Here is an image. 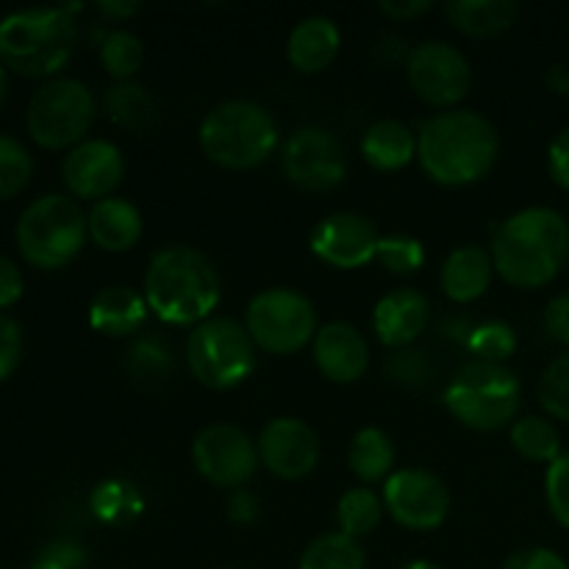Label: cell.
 <instances>
[{"label": "cell", "instance_id": "cell-49", "mask_svg": "<svg viewBox=\"0 0 569 569\" xmlns=\"http://www.w3.org/2000/svg\"><path fill=\"white\" fill-rule=\"evenodd\" d=\"M548 83L556 89V92H569V67L565 64L553 67L548 76Z\"/></svg>", "mask_w": 569, "mask_h": 569}, {"label": "cell", "instance_id": "cell-21", "mask_svg": "<svg viewBox=\"0 0 569 569\" xmlns=\"http://www.w3.org/2000/svg\"><path fill=\"white\" fill-rule=\"evenodd\" d=\"M339 44H342V37H339V28L333 26V20L306 17L289 33L287 56L295 70L311 76V72H322L326 67H331V61L339 53Z\"/></svg>", "mask_w": 569, "mask_h": 569}, {"label": "cell", "instance_id": "cell-30", "mask_svg": "<svg viewBox=\"0 0 569 569\" xmlns=\"http://www.w3.org/2000/svg\"><path fill=\"white\" fill-rule=\"evenodd\" d=\"M511 445L517 448V453L531 461H550L553 465L561 456L559 431L545 417H522V420H517L515 428H511Z\"/></svg>", "mask_w": 569, "mask_h": 569}, {"label": "cell", "instance_id": "cell-44", "mask_svg": "<svg viewBox=\"0 0 569 569\" xmlns=\"http://www.w3.org/2000/svg\"><path fill=\"white\" fill-rule=\"evenodd\" d=\"M22 295V272L11 259L0 256V309H9Z\"/></svg>", "mask_w": 569, "mask_h": 569}, {"label": "cell", "instance_id": "cell-35", "mask_svg": "<svg viewBox=\"0 0 569 569\" xmlns=\"http://www.w3.org/2000/svg\"><path fill=\"white\" fill-rule=\"evenodd\" d=\"M467 348L476 356V361L503 365V361L517 350V333L515 328L506 326V322H487V326H478L476 331H472Z\"/></svg>", "mask_w": 569, "mask_h": 569}, {"label": "cell", "instance_id": "cell-28", "mask_svg": "<svg viewBox=\"0 0 569 569\" xmlns=\"http://www.w3.org/2000/svg\"><path fill=\"white\" fill-rule=\"evenodd\" d=\"M106 111L117 126L128 131H144L156 120V103L150 92L139 83L122 81L106 92Z\"/></svg>", "mask_w": 569, "mask_h": 569}, {"label": "cell", "instance_id": "cell-31", "mask_svg": "<svg viewBox=\"0 0 569 569\" xmlns=\"http://www.w3.org/2000/svg\"><path fill=\"white\" fill-rule=\"evenodd\" d=\"M381 500L376 498V492L370 489H350L339 498L337 506V520L342 533L359 539L367 533L376 531V526L381 522Z\"/></svg>", "mask_w": 569, "mask_h": 569}, {"label": "cell", "instance_id": "cell-25", "mask_svg": "<svg viewBox=\"0 0 569 569\" xmlns=\"http://www.w3.org/2000/svg\"><path fill=\"white\" fill-rule=\"evenodd\" d=\"M445 14L467 37H498L517 20V3L511 0H453L445 6Z\"/></svg>", "mask_w": 569, "mask_h": 569}, {"label": "cell", "instance_id": "cell-15", "mask_svg": "<svg viewBox=\"0 0 569 569\" xmlns=\"http://www.w3.org/2000/svg\"><path fill=\"white\" fill-rule=\"evenodd\" d=\"M378 242L381 237H378L376 226L353 211H337V214L326 217L322 222H317L309 239L311 253L337 270H359V267L370 264L378 253Z\"/></svg>", "mask_w": 569, "mask_h": 569}, {"label": "cell", "instance_id": "cell-38", "mask_svg": "<svg viewBox=\"0 0 569 569\" xmlns=\"http://www.w3.org/2000/svg\"><path fill=\"white\" fill-rule=\"evenodd\" d=\"M387 376L395 383H400V387L420 389L431 383L433 365L428 359V353H420V350H400V353L389 356Z\"/></svg>", "mask_w": 569, "mask_h": 569}, {"label": "cell", "instance_id": "cell-23", "mask_svg": "<svg viewBox=\"0 0 569 569\" xmlns=\"http://www.w3.org/2000/svg\"><path fill=\"white\" fill-rule=\"evenodd\" d=\"M492 253H487L478 244H465V248L453 250L442 267L445 295L456 303H470V300L481 298L492 283Z\"/></svg>", "mask_w": 569, "mask_h": 569}, {"label": "cell", "instance_id": "cell-11", "mask_svg": "<svg viewBox=\"0 0 569 569\" xmlns=\"http://www.w3.org/2000/svg\"><path fill=\"white\" fill-rule=\"evenodd\" d=\"M281 161L289 181L306 192H331L348 172V159L339 139L317 126L298 128L283 144Z\"/></svg>", "mask_w": 569, "mask_h": 569}, {"label": "cell", "instance_id": "cell-39", "mask_svg": "<svg viewBox=\"0 0 569 569\" xmlns=\"http://www.w3.org/2000/svg\"><path fill=\"white\" fill-rule=\"evenodd\" d=\"M545 495H548V506L550 511H553L556 520L565 528H569V453H561L559 459L548 467Z\"/></svg>", "mask_w": 569, "mask_h": 569}, {"label": "cell", "instance_id": "cell-3", "mask_svg": "<svg viewBox=\"0 0 569 569\" xmlns=\"http://www.w3.org/2000/svg\"><path fill=\"white\" fill-rule=\"evenodd\" d=\"M144 300L170 326H200L220 303V276L200 250L170 244L150 259Z\"/></svg>", "mask_w": 569, "mask_h": 569}, {"label": "cell", "instance_id": "cell-46", "mask_svg": "<svg viewBox=\"0 0 569 569\" xmlns=\"http://www.w3.org/2000/svg\"><path fill=\"white\" fill-rule=\"evenodd\" d=\"M228 517L233 522H239V526H250L259 517V500H256V495H250L248 489H237L231 495V500H228Z\"/></svg>", "mask_w": 569, "mask_h": 569}, {"label": "cell", "instance_id": "cell-16", "mask_svg": "<svg viewBox=\"0 0 569 569\" xmlns=\"http://www.w3.org/2000/svg\"><path fill=\"white\" fill-rule=\"evenodd\" d=\"M259 459L272 476L298 481L309 476L320 461V439L298 417H278L261 431Z\"/></svg>", "mask_w": 569, "mask_h": 569}, {"label": "cell", "instance_id": "cell-32", "mask_svg": "<svg viewBox=\"0 0 569 569\" xmlns=\"http://www.w3.org/2000/svg\"><path fill=\"white\" fill-rule=\"evenodd\" d=\"M126 370L137 381H161L172 370V353L167 342L156 333H144L131 342L126 353Z\"/></svg>", "mask_w": 569, "mask_h": 569}, {"label": "cell", "instance_id": "cell-22", "mask_svg": "<svg viewBox=\"0 0 569 569\" xmlns=\"http://www.w3.org/2000/svg\"><path fill=\"white\" fill-rule=\"evenodd\" d=\"M148 317V300L131 287L100 289L89 306V326L106 337H131Z\"/></svg>", "mask_w": 569, "mask_h": 569}, {"label": "cell", "instance_id": "cell-33", "mask_svg": "<svg viewBox=\"0 0 569 569\" xmlns=\"http://www.w3.org/2000/svg\"><path fill=\"white\" fill-rule=\"evenodd\" d=\"M142 59L144 48L137 33L131 31H111L100 42V61H103L106 72L114 76L120 83L137 76V70L142 67Z\"/></svg>", "mask_w": 569, "mask_h": 569}, {"label": "cell", "instance_id": "cell-42", "mask_svg": "<svg viewBox=\"0 0 569 569\" xmlns=\"http://www.w3.org/2000/svg\"><path fill=\"white\" fill-rule=\"evenodd\" d=\"M503 569H569V567L559 553H553V550L531 548L511 556V559L503 565Z\"/></svg>", "mask_w": 569, "mask_h": 569}, {"label": "cell", "instance_id": "cell-5", "mask_svg": "<svg viewBox=\"0 0 569 569\" xmlns=\"http://www.w3.org/2000/svg\"><path fill=\"white\" fill-rule=\"evenodd\" d=\"M200 148L214 164L250 170L278 148V126L270 111L250 100H226L200 122Z\"/></svg>", "mask_w": 569, "mask_h": 569}, {"label": "cell", "instance_id": "cell-17", "mask_svg": "<svg viewBox=\"0 0 569 569\" xmlns=\"http://www.w3.org/2000/svg\"><path fill=\"white\" fill-rule=\"evenodd\" d=\"M61 176L76 198L106 200L120 187L126 176V161L117 144L106 139H87L67 153Z\"/></svg>", "mask_w": 569, "mask_h": 569}, {"label": "cell", "instance_id": "cell-47", "mask_svg": "<svg viewBox=\"0 0 569 569\" xmlns=\"http://www.w3.org/2000/svg\"><path fill=\"white\" fill-rule=\"evenodd\" d=\"M433 3L431 0H383L381 11L392 20L406 22V20H415V17H422L426 11H431Z\"/></svg>", "mask_w": 569, "mask_h": 569}, {"label": "cell", "instance_id": "cell-26", "mask_svg": "<svg viewBox=\"0 0 569 569\" xmlns=\"http://www.w3.org/2000/svg\"><path fill=\"white\" fill-rule=\"evenodd\" d=\"M350 470L359 481L376 483L387 478L395 467V445L381 428H361L350 442Z\"/></svg>", "mask_w": 569, "mask_h": 569}, {"label": "cell", "instance_id": "cell-6", "mask_svg": "<svg viewBox=\"0 0 569 569\" xmlns=\"http://www.w3.org/2000/svg\"><path fill=\"white\" fill-rule=\"evenodd\" d=\"M520 378L509 367L487 361H467L445 389V406L450 415L476 431H498L509 426L520 411Z\"/></svg>", "mask_w": 569, "mask_h": 569}, {"label": "cell", "instance_id": "cell-8", "mask_svg": "<svg viewBox=\"0 0 569 569\" xmlns=\"http://www.w3.org/2000/svg\"><path fill=\"white\" fill-rule=\"evenodd\" d=\"M187 365L209 389H231L256 370V345L231 317H209L187 339Z\"/></svg>", "mask_w": 569, "mask_h": 569}, {"label": "cell", "instance_id": "cell-34", "mask_svg": "<svg viewBox=\"0 0 569 569\" xmlns=\"http://www.w3.org/2000/svg\"><path fill=\"white\" fill-rule=\"evenodd\" d=\"M33 172L31 153L14 137L0 133V200L22 192Z\"/></svg>", "mask_w": 569, "mask_h": 569}, {"label": "cell", "instance_id": "cell-12", "mask_svg": "<svg viewBox=\"0 0 569 569\" xmlns=\"http://www.w3.org/2000/svg\"><path fill=\"white\" fill-rule=\"evenodd\" d=\"M409 83L417 98L437 109H453L470 92V64L465 53L448 42H422L409 53Z\"/></svg>", "mask_w": 569, "mask_h": 569}, {"label": "cell", "instance_id": "cell-48", "mask_svg": "<svg viewBox=\"0 0 569 569\" xmlns=\"http://www.w3.org/2000/svg\"><path fill=\"white\" fill-rule=\"evenodd\" d=\"M98 11L103 17H109V20H122V17L137 14L139 3H131V0H126V3H117V0H109V3H98Z\"/></svg>", "mask_w": 569, "mask_h": 569}, {"label": "cell", "instance_id": "cell-13", "mask_svg": "<svg viewBox=\"0 0 569 569\" xmlns=\"http://www.w3.org/2000/svg\"><path fill=\"white\" fill-rule=\"evenodd\" d=\"M192 459L200 476L214 487L242 489L259 467V445L231 422L203 428L192 445Z\"/></svg>", "mask_w": 569, "mask_h": 569}, {"label": "cell", "instance_id": "cell-43", "mask_svg": "<svg viewBox=\"0 0 569 569\" xmlns=\"http://www.w3.org/2000/svg\"><path fill=\"white\" fill-rule=\"evenodd\" d=\"M545 331L550 333V339L569 348V295L550 300L545 311Z\"/></svg>", "mask_w": 569, "mask_h": 569}, {"label": "cell", "instance_id": "cell-27", "mask_svg": "<svg viewBox=\"0 0 569 569\" xmlns=\"http://www.w3.org/2000/svg\"><path fill=\"white\" fill-rule=\"evenodd\" d=\"M94 517L109 526H128L137 520L144 509V500L133 483L120 481V478H109V481L98 483L89 498Z\"/></svg>", "mask_w": 569, "mask_h": 569}, {"label": "cell", "instance_id": "cell-50", "mask_svg": "<svg viewBox=\"0 0 569 569\" xmlns=\"http://www.w3.org/2000/svg\"><path fill=\"white\" fill-rule=\"evenodd\" d=\"M6 89H9V76H6V67L0 64V103H3L6 98Z\"/></svg>", "mask_w": 569, "mask_h": 569}, {"label": "cell", "instance_id": "cell-37", "mask_svg": "<svg viewBox=\"0 0 569 569\" xmlns=\"http://www.w3.org/2000/svg\"><path fill=\"white\" fill-rule=\"evenodd\" d=\"M376 259L381 261L389 272L411 276V272H417L426 264V250H422L420 239L415 237H381Z\"/></svg>", "mask_w": 569, "mask_h": 569}, {"label": "cell", "instance_id": "cell-51", "mask_svg": "<svg viewBox=\"0 0 569 569\" xmlns=\"http://www.w3.org/2000/svg\"><path fill=\"white\" fill-rule=\"evenodd\" d=\"M406 569H442V567L431 565V561H411V565L406 567Z\"/></svg>", "mask_w": 569, "mask_h": 569}, {"label": "cell", "instance_id": "cell-4", "mask_svg": "<svg viewBox=\"0 0 569 569\" xmlns=\"http://www.w3.org/2000/svg\"><path fill=\"white\" fill-rule=\"evenodd\" d=\"M81 6H37L0 20V64L20 76H53L70 61L78 42Z\"/></svg>", "mask_w": 569, "mask_h": 569}, {"label": "cell", "instance_id": "cell-45", "mask_svg": "<svg viewBox=\"0 0 569 569\" xmlns=\"http://www.w3.org/2000/svg\"><path fill=\"white\" fill-rule=\"evenodd\" d=\"M550 176L561 189L569 192V128H565L556 137V142L550 144Z\"/></svg>", "mask_w": 569, "mask_h": 569}, {"label": "cell", "instance_id": "cell-29", "mask_svg": "<svg viewBox=\"0 0 569 569\" xmlns=\"http://www.w3.org/2000/svg\"><path fill=\"white\" fill-rule=\"evenodd\" d=\"M300 569H365V548L348 533H322L300 556Z\"/></svg>", "mask_w": 569, "mask_h": 569}, {"label": "cell", "instance_id": "cell-41", "mask_svg": "<svg viewBox=\"0 0 569 569\" xmlns=\"http://www.w3.org/2000/svg\"><path fill=\"white\" fill-rule=\"evenodd\" d=\"M22 359V328L11 317L0 315V381L17 370Z\"/></svg>", "mask_w": 569, "mask_h": 569}, {"label": "cell", "instance_id": "cell-20", "mask_svg": "<svg viewBox=\"0 0 569 569\" xmlns=\"http://www.w3.org/2000/svg\"><path fill=\"white\" fill-rule=\"evenodd\" d=\"M87 228L98 248L109 250V253H122V250H131L142 237V214L131 200L106 198L92 206Z\"/></svg>", "mask_w": 569, "mask_h": 569}, {"label": "cell", "instance_id": "cell-40", "mask_svg": "<svg viewBox=\"0 0 569 569\" xmlns=\"http://www.w3.org/2000/svg\"><path fill=\"white\" fill-rule=\"evenodd\" d=\"M31 569H87V550L76 542L59 539L39 550Z\"/></svg>", "mask_w": 569, "mask_h": 569}, {"label": "cell", "instance_id": "cell-18", "mask_svg": "<svg viewBox=\"0 0 569 569\" xmlns=\"http://www.w3.org/2000/svg\"><path fill=\"white\" fill-rule=\"evenodd\" d=\"M315 361L326 378L337 383H353L370 367V348L359 328L348 322L322 326L315 337Z\"/></svg>", "mask_w": 569, "mask_h": 569}, {"label": "cell", "instance_id": "cell-9", "mask_svg": "<svg viewBox=\"0 0 569 569\" xmlns=\"http://www.w3.org/2000/svg\"><path fill=\"white\" fill-rule=\"evenodd\" d=\"M94 120V98L76 78H53L33 92L28 103V133L48 150L81 144Z\"/></svg>", "mask_w": 569, "mask_h": 569}, {"label": "cell", "instance_id": "cell-36", "mask_svg": "<svg viewBox=\"0 0 569 569\" xmlns=\"http://www.w3.org/2000/svg\"><path fill=\"white\" fill-rule=\"evenodd\" d=\"M539 400L550 417L569 422V350L550 361L545 370L539 381Z\"/></svg>", "mask_w": 569, "mask_h": 569}, {"label": "cell", "instance_id": "cell-10", "mask_svg": "<svg viewBox=\"0 0 569 569\" xmlns=\"http://www.w3.org/2000/svg\"><path fill=\"white\" fill-rule=\"evenodd\" d=\"M244 328L256 348L272 356H289L317 337V311L306 295L276 287L250 300Z\"/></svg>", "mask_w": 569, "mask_h": 569}, {"label": "cell", "instance_id": "cell-24", "mask_svg": "<svg viewBox=\"0 0 569 569\" xmlns=\"http://www.w3.org/2000/svg\"><path fill=\"white\" fill-rule=\"evenodd\" d=\"M361 153H365L367 164L376 170H403L417 156V137L403 122L381 120L367 128L365 139H361Z\"/></svg>", "mask_w": 569, "mask_h": 569}, {"label": "cell", "instance_id": "cell-1", "mask_svg": "<svg viewBox=\"0 0 569 569\" xmlns=\"http://www.w3.org/2000/svg\"><path fill=\"white\" fill-rule=\"evenodd\" d=\"M500 139L492 122L470 109L439 111L420 128L417 156L428 176L445 187L476 183L495 167Z\"/></svg>", "mask_w": 569, "mask_h": 569}, {"label": "cell", "instance_id": "cell-19", "mask_svg": "<svg viewBox=\"0 0 569 569\" xmlns=\"http://www.w3.org/2000/svg\"><path fill=\"white\" fill-rule=\"evenodd\" d=\"M428 320H431V306H428L426 295H420L417 289H395L387 298L378 300L376 315H372L378 339L395 350L417 342L428 328Z\"/></svg>", "mask_w": 569, "mask_h": 569}, {"label": "cell", "instance_id": "cell-7", "mask_svg": "<svg viewBox=\"0 0 569 569\" xmlns=\"http://www.w3.org/2000/svg\"><path fill=\"white\" fill-rule=\"evenodd\" d=\"M87 233V214L76 200L67 194H44L20 214L17 248L28 264L59 270L81 253Z\"/></svg>", "mask_w": 569, "mask_h": 569}, {"label": "cell", "instance_id": "cell-14", "mask_svg": "<svg viewBox=\"0 0 569 569\" xmlns=\"http://www.w3.org/2000/svg\"><path fill=\"white\" fill-rule=\"evenodd\" d=\"M383 506L409 531H433L450 511V492L428 470H398L383 487Z\"/></svg>", "mask_w": 569, "mask_h": 569}, {"label": "cell", "instance_id": "cell-2", "mask_svg": "<svg viewBox=\"0 0 569 569\" xmlns=\"http://www.w3.org/2000/svg\"><path fill=\"white\" fill-rule=\"evenodd\" d=\"M569 259V222L553 209L517 211L492 239V264L517 289L553 281Z\"/></svg>", "mask_w": 569, "mask_h": 569}]
</instances>
